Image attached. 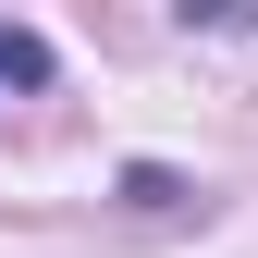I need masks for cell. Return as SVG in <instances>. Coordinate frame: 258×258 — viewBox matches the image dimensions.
Returning a JSON list of instances; mask_svg holds the SVG:
<instances>
[{
    "label": "cell",
    "mask_w": 258,
    "mask_h": 258,
    "mask_svg": "<svg viewBox=\"0 0 258 258\" xmlns=\"http://www.w3.org/2000/svg\"><path fill=\"white\" fill-rule=\"evenodd\" d=\"M49 74H61V61H49V37H37V25H0V86H13V99H37Z\"/></svg>",
    "instance_id": "cell-1"
}]
</instances>
